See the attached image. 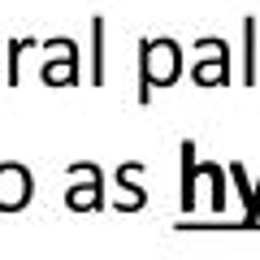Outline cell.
Here are the masks:
<instances>
[{
    "instance_id": "6da1fadb",
    "label": "cell",
    "mask_w": 260,
    "mask_h": 260,
    "mask_svg": "<svg viewBox=\"0 0 260 260\" xmlns=\"http://www.w3.org/2000/svg\"><path fill=\"white\" fill-rule=\"evenodd\" d=\"M182 74V48L169 35L160 39H139V104L152 100V87H174Z\"/></svg>"
},
{
    "instance_id": "7a4b0ae2",
    "label": "cell",
    "mask_w": 260,
    "mask_h": 260,
    "mask_svg": "<svg viewBox=\"0 0 260 260\" xmlns=\"http://www.w3.org/2000/svg\"><path fill=\"white\" fill-rule=\"evenodd\" d=\"M70 174L87 178V182H74L65 191V208H70V213H100L104 208V174H100V165H95V160H74Z\"/></svg>"
},
{
    "instance_id": "3957f363",
    "label": "cell",
    "mask_w": 260,
    "mask_h": 260,
    "mask_svg": "<svg viewBox=\"0 0 260 260\" xmlns=\"http://www.w3.org/2000/svg\"><path fill=\"white\" fill-rule=\"evenodd\" d=\"M35 200V178L22 160H0V213H22Z\"/></svg>"
},
{
    "instance_id": "277c9868",
    "label": "cell",
    "mask_w": 260,
    "mask_h": 260,
    "mask_svg": "<svg viewBox=\"0 0 260 260\" xmlns=\"http://www.w3.org/2000/svg\"><path fill=\"white\" fill-rule=\"evenodd\" d=\"M178 152H182V174H178V178H182V182H178V208L191 217V213H195V182H200V178H208L213 160H195V152H200V148H195L191 135L178 143Z\"/></svg>"
},
{
    "instance_id": "5b68a950",
    "label": "cell",
    "mask_w": 260,
    "mask_h": 260,
    "mask_svg": "<svg viewBox=\"0 0 260 260\" xmlns=\"http://www.w3.org/2000/svg\"><path fill=\"white\" fill-rule=\"evenodd\" d=\"M135 178H143V160H126V165H117V174H113V182L126 191V200H117V213H139L143 204H148V191H143Z\"/></svg>"
},
{
    "instance_id": "8992f818",
    "label": "cell",
    "mask_w": 260,
    "mask_h": 260,
    "mask_svg": "<svg viewBox=\"0 0 260 260\" xmlns=\"http://www.w3.org/2000/svg\"><path fill=\"white\" fill-rule=\"evenodd\" d=\"M213 48H217L213 61H195V65H191V78H195L200 87L230 83V48H225V39H217V35H213Z\"/></svg>"
},
{
    "instance_id": "52a82bcc",
    "label": "cell",
    "mask_w": 260,
    "mask_h": 260,
    "mask_svg": "<svg viewBox=\"0 0 260 260\" xmlns=\"http://www.w3.org/2000/svg\"><path fill=\"white\" fill-rule=\"evenodd\" d=\"M39 78H44L48 87H74L78 83V44L74 39H65V56L61 61H48L44 70H39Z\"/></svg>"
},
{
    "instance_id": "ba28073f",
    "label": "cell",
    "mask_w": 260,
    "mask_h": 260,
    "mask_svg": "<svg viewBox=\"0 0 260 260\" xmlns=\"http://www.w3.org/2000/svg\"><path fill=\"white\" fill-rule=\"evenodd\" d=\"M243 83H260V56H256V18L243 22Z\"/></svg>"
},
{
    "instance_id": "9c48e42d",
    "label": "cell",
    "mask_w": 260,
    "mask_h": 260,
    "mask_svg": "<svg viewBox=\"0 0 260 260\" xmlns=\"http://www.w3.org/2000/svg\"><path fill=\"white\" fill-rule=\"evenodd\" d=\"M230 178H234V186H239V195H243V213H247L243 221H247V225H256V221H260V208H256V186L247 182V169H243L239 160L230 165Z\"/></svg>"
},
{
    "instance_id": "30bf717a",
    "label": "cell",
    "mask_w": 260,
    "mask_h": 260,
    "mask_svg": "<svg viewBox=\"0 0 260 260\" xmlns=\"http://www.w3.org/2000/svg\"><path fill=\"white\" fill-rule=\"evenodd\" d=\"M91 87H104V18H91Z\"/></svg>"
},
{
    "instance_id": "8fae6325",
    "label": "cell",
    "mask_w": 260,
    "mask_h": 260,
    "mask_svg": "<svg viewBox=\"0 0 260 260\" xmlns=\"http://www.w3.org/2000/svg\"><path fill=\"white\" fill-rule=\"evenodd\" d=\"M26 48H35V39H13L9 44V70H5V83L9 87H18V65H22V52Z\"/></svg>"
},
{
    "instance_id": "7c38bea8",
    "label": "cell",
    "mask_w": 260,
    "mask_h": 260,
    "mask_svg": "<svg viewBox=\"0 0 260 260\" xmlns=\"http://www.w3.org/2000/svg\"><path fill=\"white\" fill-rule=\"evenodd\" d=\"M256 208H260V182H256Z\"/></svg>"
}]
</instances>
